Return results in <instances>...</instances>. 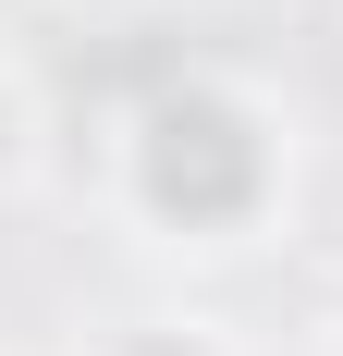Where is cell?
<instances>
[{
    "label": "cell",
    "mask_w": 343,
    "mask_h": 356,
    "mask_svg": "<svg viewBox=\"0 0 343 356\" xmlns=\"http://www.w3.org/2000/svg\"><path fill=\"white\" fill-rule=\"evenodd\" d=\"M123 197L172 246H245L282 197V123L233 74H172L123 123Z\"/></svg>",
    "instance_id": "1"
},
{
    "label": "cell",
    "mask_w": 343,
    "mask_h": 356,
    "mask_svg": "<svg viewBox=\"0 0 343 356\" xmlns=\"http://www.w3.org/2000/svg\"><path fill=\"white\" fill-rule=\"evenodd\" d=\"M99 356H221V344H208L196 320H135L123 344H99Z\"/></svg>",
    "instance_id": "2"
},
{
    "label": "cell",
    "mask_w": 343,
    "mask_h": 356,
    "mask_svg": "<svg viewBox=\"0 0 343 356\" xmlns=\"http://www.w3.org/2000/svg\"><path fill=\"white\" fill-rule=\"evenodd\" d=\"M25 160H37V111H25V86L0 74V184L25 172Z\"/></svg>",
    "instance_id": "3"
}]
</instances>
